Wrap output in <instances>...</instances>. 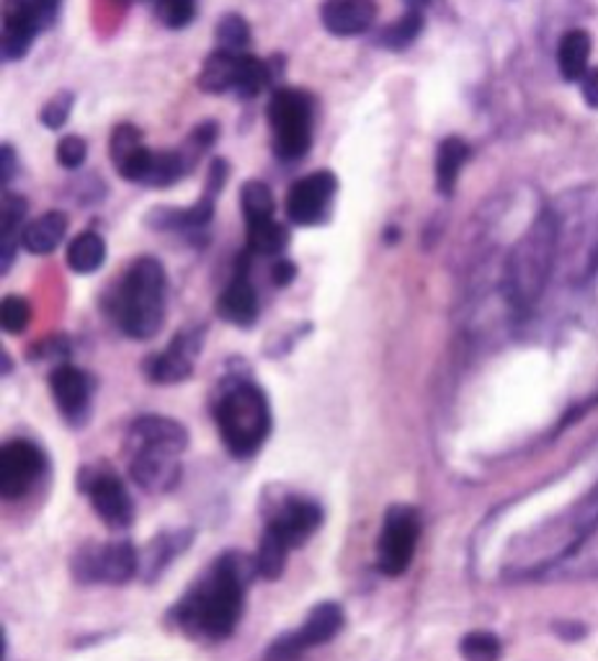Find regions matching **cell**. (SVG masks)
Returning a JSON list of instances; mask_svg holds the SVG:
<instances>
[{
  "instance_id": "cell-6",
  "label": "cell",
  "mask_w": 598,
  "mask_h": 661,
  "mask_svg": "<svg viewBox=\"0 0 598 661\" xmlns=\"http://www.w3.org/2000/svg\"><path fill=\"white\" fill-rule=\"evenodd\" d=\"M271 140H274V153L282 161H300L313 148L315 130V96L302 88L279 86L271 94L269 109Z\"/></svg>"
},
{
  "instance_id": "cell-50",
  "label": "cell",
  "mask_w": 598,
  "mask_h": 661,
  "mask_svg": "<svg viewBox=\"0 0 598 661\" xmlns=\"http://www.w3.org/2000/svg\"><path fill=\"white\" fill-rule=\"evenodd\" d=\"M398 236H400V230L395 228V225H390V228L384 230V240H388V243H395Z\"/></svg>"
},
{
  "instance_id": "cell-27",
  "label": "cell",
  "mask_w": 598,
  "mask_h": 661,
  "mask_svg": "<svg viewBox=\"0 0 598 661\" xmlns=\"http://www.w3.org/2000/svg\"><path fill=\"white\" fill-rule=\"evenodd\" d=\"M590 59V34L583 32V29H570V32L563 34L557 47V67L559 75L567 83H580L583 75H586Z\"/></svg>"
},
{
  "instance_id": "cell-49",
  "label": "cell",
  "mask_w": 598,
  "mask_h": 661,
  "mask_svg": "<svg viewBox=\"0 0 598 661\" xmlns=\"http://www.w3.org/2000/svg\"><path fill=\"white\" fill-rule=\"evenodd\" d=\"M428 3H431V0H405V6H407V9H413V11H423V9H428Z\"/></svg>"
},
{
  "instance_id": "cell-39",
  "label": "cell",
  "mask_w": 598,
  "mask_h": 661,
  "mask_svg": "<svg viewBox=\"0 0 598 661\" xmlns=\"http://www.w3.org/2000/svg\"><path fill=\"white\" fill-rule=\"evenodd\" d=\"M73 109H75V94L63 88V91H57L47 104H44L40 111V122L44 130H63L67 119L73 115Z\"/></svg>"
},
{
  "instance_id": "cell-7",
  "label": "cell",
  "mask_w": 598,
  "mask_h": 661,
  "mask_svg": "<svg viewBox=\"0 0 598 661\" xmlns=\"http://www.w3.org/2000/svg\"><path fill=\"white\" fill-rule=\"evenodd\" d=\"M73 578L83 587L90 584H111L122 587L140 574V555L130 540H117L106 545H86L73 555Z\"/></svg>"
},
{
  "instance_id": "cell-2",
  "label": "cell",
  "mask_w": 598,
  "mask_h": 661,
  "mask_svg": "<svg viewBox=\"0 0 598 661\" xmlns=\"http://www.w3.org/2000/svg\"><path fill=\"white\" fill-rule=\"evenodd\" d=\"M557 267V215L542 209L505 257L501 290L513 313L526 315L540 303Z\"/></svg>"
},
{
  "instance_id": "cell-5",
  "label": "cell",
  "mask_w": 598,
  "mask_h": 661,
  "mask_svg": "<svg viewBox=\"0 0 598 661\" xmlns=\"http://www.w3.org/2000/svg\"><path fill=\"white\" fill-rule=\"evenodd\" d=\"M557 261L573 284H586L598 269V192L573 194V205L557 209Z\"/></svg>"
},
{
  "instance_id": "cell-37",
  "label": "cell",
  "mask_w": 598,
  "mask_h": 661,
  "mask_svg": "<svg viewBox=\"0 0 598 661\" xmlns=\"http://www.w3.org/2000/svg\"><path fill=\"white\" fill-rule=\"evenodd\" d=\"M142 148V132L138 130V127L130 124V122H122L117 124L111 130V138H109V155H111V163L122 165L127 158H132L138 150Z\"/></svg>"
},
{
  "instance_id": "cell-24",
  "label": "cell",
  "mask_w": 598,
  "mask_h": 661,
  "mask_svg": "<svg viewBox=\"0 0 598 661\" xmlns=\"http://www.w3.org/2000/svg\"><path fill=\"white\" fill-rule=\"evenodd\" d=\"M238 59L240 55H232V52H225V50L211 52V55L204 59L199 78H196L199 91L209 96H222L230 91L235 94V83H238Z\"/></svg>"
},
{
  "instance_id": "cell-44",
  "label": "cell",
  "mask_w": 598,
  "mask_h": 661,
  "mask_svg": "<svg viewBox=\"0 0 598 661\" xmlns=\"http://www.w3.org/2000/svg\"><path fill=\"white\" fill-rule=\"evenodd\" d=\"M227 178H230V161H227V158H211L207 178H204V194L217 199L225 189Z\"/></svg>"
},
{
  "instance_id": "cell-35",
  "label": "cell",
  "mask_w": 598,
  "mask_h": 661,
  "mask_svg": "<svg viewBox=\"0 0 598 661\" xmlns=\"http://www.w3.org/2000/svg\"><path fill=\"white\" fill-rule=\"evenodd\" d=\"M292 548L284 543L282 538L274 535V532L267 530L263 532L261 543H259V553H255V566H259V576L267 578V582H276L282 578L284 566H286V553Z\"/></svg>"
},
{
  "instance_id": "cell-20",
  "label": "cell",
  "mask_w": 598,
  "mask_h": 661,
  "mask_svg": "<svg viewBox=\"0 0 598 661\" xmlns=\"http://www.w3.org/2000/svg\"><path fill=\"white\" fill-rule=\"evenodd\" d=\"M192 540H194V530L188 528L161 532V535L150 540V545L145 548V553H142L140 559V576L145 578L148 584H153L155 578H161L163 571L168 568L188 545H192Z\"/></svg>"
},
{
  "instance_id": "cell-29",
  "label": "cell",
  "mask_w": 598,
  "mask_h": 661,
  "mask_svg": "<svg viewBox=\"0 0 598 661\" xmlns=\"http://www.w3.org/2000/svg\"><path fill=\"white\" fill-rule=\"evenodd\" d=\"M248 251L255 257H282L284 248L290 246V228L276 223L274 217L259 223H246Z\"/></svg>"
},
{
  "instance_id": "cell-30",
  "label": "cell",
  "mask_w": 598,
  "mask_h": 661,
  "mask_svg": "<svg viewBox=\"0 0 598 661\" xmlns=\"http://www.w3.org/2000/svg\"><path fill=\"white\" fill-rule=\"evenodd\" d=\"M106 261V240L96 230H86L75 236L67 246V267L75 274H94Z\"/></svg>"
},
{
  "instance_id": "cell-46",
  "label": "cell",
  "mask_w": 598,
  "mask_h": 661,
  "mask_svg": "<svg viewBox=\"0 0 598 661\" xmlns=\"http://www.w3.org/2000/svg\"><path fill=\"white\" fill-rule=\"evenodd\" d=\"M271 280H274L276 288H290V284L297 280V264L290 259H279L274 267H271Z\"/></svg>"
},
{
  "instance_id": "cell-21",
  "label": "cell",
  "mask_w": 598,
  "mask_h": 661,
  "mask_svg": "<svg viewBox=\"0 0 598 661\" xmlns=\"http://www.w3.org/2000/svg\"><path fill=\"white\" fill-rule=\"evenodd\" d=\"M26 199L21 194L6 192L3 207H0V272L9 274L13 261H17V246L21 243V230H24Z\"/></svg>"
},
{
  "instance_id": "cell-34",
  "label": "cell",
  "mask_w": 598,
  "mask_h": 661,
  "mask_svg": "<svg viewBox=\"0 0 598 661\" xmlns=\"http://www.w3.org/2000/svg\"><path fill=\"white\" fill-rule=\"evenodd\" d=\"M215 40H217V50L232 52V55H243L253 42L251 24H248L240 13H225L215 26Z\"/></svg>"
},
{
  "instance_id": "cell-23",
  "label": "cell",
  "mask_w": 598,
  "mask_h": 661,
  "mask_svg": "<svg viewBox=\"0 0 598 661\" xmlns=\"http://www.w3.org/2000/svg\"><path fill=\"white\" fill-rule=\"evenodd\" d=\"M194 165L196 161L186 153L184 145L178 150H157V153L153 150V161H150L142 186H148V189H171L173 184L192 174Z\"/></svg>"
},
{
  "instance_id": "cell-19",
  "label": "cell",
  "mask_w": 598,
  "mask_h": 661,
  "mask_svg": "<svg viewBox=\"0 0 598 661\" xmlns=\"http://www.w3.org/2000/svg\"><path fill=\"white\" fill-rule=\"evenodd\" d=\"M215 311L219 318H222L225 323H230V326L251 328L253 323L259 321V313H261L259 292H255L251 282H248L246 274H238L222 290V295L217 297Z\"/></svg>"
},
{
  "instance_id": "cell-8",
  "label": "cell",
  "mask_w": 598,
  "mask_h": 661,
  "mask_svg": "<svg viewBox=\"0 0 598 661\" xmlns=\"http://www.w3.org/2000/svg\"><path fill=\"white\" fill-rule=\"evenodd\" d=\"M421 530L423 522L415 507L395 505L388 509L382 520L380 540H377V568L384 576H403L411 568Z\"/></svg>"
},
{
  "instance_id": "cell-17",
  "label": "cell",
  "mask_w": 598,
  "mask_h": 661,
  "mask_svg": "<svg viewBox=\"0 0 598 661\" xmlns=\"http://www.w3.org/2000/svg\"><path fill=\"white\" fill-rule=\"evenodd\" d=\"M130 476L142 491H173L181 480L178 455L157 453V449H130Z\"/></svg>"
},
{
  "instance_id": "cell-41",
  "label": "cell",
  "mask_w": 598,
  "mask_h": 661,
  "mask_svg": "<svg viewBox=\"0 0 598 661\" xmlns=\"http://www.w3.org/2000/svg\"><path fill=\"white\" fill-rule=\"evenodd\" d=\"M305 651L307 646L302 643L297 630H290V633H282L269 643L267 653H263V661H300Z\"/></svg>"
},
{
  "instance_id": "cell-31",
  "label": "cell",
  "mask_w": 598,
  "mask_h": 661,
  "mask_svg": "<svg viewBox=\"0 0 598 661\" xmlns=\"http://www.w3.org/2000/svg\"><path fill=\"white\" fill-rule=\"evenodd\" d=\"M271 86H274V80H271L269 59H261L243 52L238 59V83H235V94H238L240 99H255V96H261Z\"/></svg>"
},
{
  "instance_id": "cell-14",
  "label": "cell",
  "mask_w": 598,
  "mask_h": 661,
  "mask_svg": "<svg viewBox=\"0 0 598 661\" xmlns=\"http://www.w3.org/2000/svg\"><path fill=\"white\" fill-rule=\"evenodd\" d=\"M202 351V330L186 328L173 336L171 347L163 349L161 355L145 359V375L150 382L157 386H176L192 378L194 359Z\"/></svg>"
},
{
  "instance_id": "cell-40",
  "label": "cell",
  "mask_w": 598,
  "mask_h": 661,
  "mask_svg": "<svg viewBox=\"0 0 598 661\" xmlns=\"http://www.w3.org/2000/svg\"><path fill=\"white\" fill-rule=\"evenodd\" d=\"M29 321H32V305L24 297L9 295L0 303V323H3L6 334L17 336L21 330H26Z\"/></svg>"
},
{
  "instance_id": "cell-16",
  "label": "cell",
  "mask_w": 598,
  "mask_h": 661,
  "mask_svg": "<svg viewBox=\"0 0 598 661\" xmlns=\"http://www.w3.org/2000/svg\"><path fill=\"white\" fill-rule=\"evenodd\" d=\"M186 426L176 422V419L157 416V413L140 416L138 422L130 426V434H127V449H157V453L181 455L186 453Z\"/></svg>"
},
{
  "instance_id": "cell-25",
  "label": "cell",
  "mask_w": 598,
  "mask_h": 661,
  "mask_svg": "<svg viewBox=\"0 0 598 661\" xmlns=\"http://www.w3.org/2000/svg\"><path fill=\"white\" fill-rule=\"evenodd\" d=\"M344 607L338 603H320L313 607V613H309L307 620L297 628V633L307 649H315V646L333 641V638L344 630Z\"/></svg>"
},
{
  "instance_id": "cell-42",
  "label": "cell",
  "mask_w": 598,
  "mask_h": 661,
  "mask_svg": "<svg viewBox=\"0 0 598 661\" xmlns=\"http://www.w3.org/2000/svg\"><path fill=\"white\" fill-rule=\"evenodd\" d=\"M88 158V142L80 134H65L57 142V163L67 171H78Z\"/></svg>"
},
{
  "instance_id": "cell-38",
  "label": "cell",
  "mask_w": 598,
  "mask_h": 661,
  "mask_svg": "<svg viewBox=\"0 0 598 661\" xmlns=\"http://www.w3.org/2000/svg\"><path fill=\"white\" fill-rule=\"evenodd\" d=\"M155 17L165 29L178 32L196 19V0H155Z\"/></svg>"
},
{
  "instance_id": "cell-43",
  "label": "cell",
  "mask_w": 598,
  "mask_h": 661,
  "mask_svg": "<svg viewBox=\"0 0 598 661\" xmlns=\"http://www.w3.org/2000/svg\"><path fill=\"white\" fill-rule=\"evenodd\" d=\"M219 132H222V130H219V124L215 122V119H207V122H199V124L194 127L192 132H188L184 148L194 158H202L204 153H207V150H211V148L217 145Z\"/></svg>"
},
{
  "instance_id": "cell-11",
  "label": "cell",
  "mask_w": 598,
  "mask_h": 661,
  "mask_svg": "<svg viewBox=\"0 0 598 661\" xmlns=\"http://www.w3.org/2000/svg\"><path fill=\"white\" fill-rule=\"evenodd\" d=\"M338 186V176L328 169L302 176L286 192V217L300 228H317V225L328 223Z\"/></svg>"
},
{
  "instance_id": "cell-26",
  "label": "cell",
  "mask_w": 598,
  "mask_h": 661,
  "mask_svg": "<svg viewBox=\"0 0 598 661\" xmlns=\"http://www.w3.org/2000/svg\"><path fill=\"white\" fill-rule=\"evenodd\" d=\"M469 161V145L461 138L442 140L436 153V189L442 197H452L457 189L459 174Z\"/></svg>"
},
{
  "instance_id": "cell-4",
  "label": "cell",
  "mask_w": 598,
  "mask_h": 661,
  "mask_svg": "<svg viewBox=\"0 0 598 661\" xmlns=\"http://www.w3.org/2000/svg\"><path fill=\"white\" fill-rule=\"evenodd\" d=\"M215 424L227 453L253 457L271 434V405L261 386L248 378H232L219 386Z\"/></svg>"
},
{
  "instance_id": "cell-15",
  "label": "cell",
  "mask_w": 598,
  "mask_h": 661,
  "mask_svg": "<svg viewBox=\"0 0 598 661\" xmlns=\"http://www.w3.org/2000/svg\"><path fill=\"white\" fill-rule=\"evenodd\" d=\"M323 524V507L305 496H286L276 505L269 517L267 530L274 532L284 540L286 545L300 548L315 535L317 528Z\"/></svg>"
},
{
  "instance_id": "cell-47",
  "label": "cell",
  "mask_w": 598,
  "mask_h": 661,
  "mask_svg": "<svg viewBox=\"0 0 598 661\" xmlns=\"http://www.w3.org/2000/svg\"><path fill=\"white\" fill-rule=\"evenodd\" d=\"M580 91H583V99H586L588 107L598 109V67H594V71H588L586 75H583Z\"/></svg>"
},
{
  "instance_id": "cell-3",
  "label": "cell",
  "mask_w": 598,
  "mask_h": 661,
  "mask_svg": "<svg viewBox=\"0 0 598 661\" xmlns=\"http://www.w3.org/2000/svg\"><path fill=\"white\" fill-rule=\"evenodd\" d=\"M168 300V277L157 259L132 261L111 300V315L130 339L148 342L161 334Z\"/></svg>"
},
{
  "instance_id": "cell-12",
  "label": "cell",
  "mask_w": 598,
  "mask_h": 661,
  "mask_svg": "<svg viewBox=\"0 0 598 661\" xmlns=\"http://www.w3.org/2000/svg\"><path fill=\"white\" fill-rule=\"evenodd\" d=\"M44 465H47V460H44L42 449L34 442H6L3 449H0V491H3V499L17 501L32 491L44 473Z\"/></svg>"
},
{
  "instance_id": "cell-45",
  "label": "cell",
  "mask_w": 598,
  "mask_h": 661,
  "mask_svg": "<svg viewBox=\"0 0 598 661\" xmlns=\"http://www.w3.org/2000/svg\"><path fill=\"white\" fill-rule=\"evenodd\" d=\"M0 184H3V189L13 182V176H17V165H19V158H17V150H13L11 142H3V148H0Z\"/></svg>"
},
{
  "instance_id": "cell-36",
  "label": "cell",
  "mask_w": 598,
  "mask_h": 661,
  "mask_svg": "<svg viewBox=\"0 0 598 661\" xmlns=\"http://www.w3.org/2000/svg\"><path fill=\"white\" fill-rule=\"evenodd\" d=\"M459 653L465 661H498L503 653L501 638L488 630H472L459 641Z\"/></svg>"
},
{
  "instance_id": "cell-32",
  "label": "cell",
  "mask_w": 598,
  "mask_h": 661,
  "mask_svg": "<svg viewBox=\"0 0 598 661\" xmlns=\"http://www.w3.org/2000/svg\"><path fill=\"white\" fill-rule=\"evenodd\" d=\"M421 32H423V11L407 9L403 17L384 26L382 32L377 34L374 42L380 44L382 50L403 52V50L411 47L415 40H418Z\"/></svg>"
},
{
  "instance_id": "cell-1",
  "label": "cell",
  "mask_w": 598,
  "mask_h": 661,
  "mask_svg": "<svg viewBox=\"0 0 598 661\" xmlns=\"http://www.w3.org/2000/svg\"><path fill=\"white\" fill-rule=\"evenodd\" d=\"M255 576H259V566L251 555L238 551L222 553L209 574L173 607L171 620L186 636L222 641L238 628L246 587Z\"/></svg>"
},
{
  "instance_id": "cell-33",
  "label": "cell",
  "mask_w": 598,
  "mask_h": 661,
  "mask_svg": "<svg viewBox=\"0 0 598 661\" xmlns=\"http://www.w3.org/2000/svg\"><path fill=\"white\" fill-rule=\"evenodd\" d=\"M240 207H243L246 223L269 220V217H274L276 213L274 192H271L269 184L259 182V178H251V182L240 186Z\"/></svg>"
},
{
  "instance_id": "cell-28",
  "label": "cell",
  "mask_w": 598,
  "mask_h": 661,
  "mask_svg": "<svg viewBox=\"0 0 598 661\" xmlns=\"http://www.w3.org/2000/svg\"><path fill=\"white\" fill-rule=\"evenodd\" d=\"M555 571L557 576H570V578H583V576H598V524L580 540L578 545L570 548L563 559L547 566Z\"/></svg>"
},
{
  "instance_id": "cell-48",
  "label": "cell",
  "mask_w": 598,
  "mask_h": 661,
  "mask_svg": "<svg viewBox=\"0 0 598 661\" xmlns=\"http://www.w3.org/2000/svg\"><path fill=\"white\" fill-rule=\"evenodd\" d=\"M552 628H555V633L559 638H565V641H580V638L586 636V626H580V622H573V620H559Z\"/></svg>"
},
{
  "instance_id": "cell-18",
  "label": "cell",
  "mask_w": 598,
  "mask_h": 661,
  "mask_svg": "<svg viewBox=\"0 0 598 661\" xmlns=\"http://www.w3.org/2000/svg\"><path fill=\"white\" fill-rule=\"evenodd\" d=\"M380 6L374 0H325L320 21L333 36H361L374 26Z\"/></svg>"
},
{
  "instance_id": "cell-13",
  "label": "cell",
  "mask_w": 598,
  "mask_h": 661,
  "mask_svg": "<svg viewBox=\"0 0 598 661\" xmlns=\"http://www.w3.org/2000/svg\"><path fill=\"white\" fill-rule=\"evenodd\" d=\"M94 378L75 365H57L50 375V390L59 416L70 426H83L90 419L94 401Z\"/></svg>"
},
{
  "instance_id": "cell-22",
  "label": "cell",
  "mask_w": 598,
  "mask_h": 661,
  "mask_svg": "<svg viewBox=\"0 0 598 661\" xmlns=\"http://www.w3.org/2000/svg\"><path fill=\"white\" fill-rule=\"evenodd\" d=\"M67 225H70V220H67L65 213L50 209V213H44L36 217V220L24 225V230H21V246H24L29 253H34V257H47V253H52L63 243V238L67 236Z\"/></svg>"
},
{
  "instance_id": "cell-10",
  "label": "cell",
  "mask_w": 598,
  "mask_h": 661,
  "mask_svg": "<svg viewBox=\"0 0 598 661\" xmlns=\"http://www.w3.org/2000/svg\"><path fill=\"white\" fill-rule=\"evenodd\" d=\"M80 491L88 494L98 520L113 530H124L134 522V501L117 473L101 465H88L80 473Z\"/></svg>"
},
{
  "instance_id": "cell-9",
  "label": "cell",
  "mask_w": 598,
  "mask_h": 661,
  "mask_svg": "<svg viewBox=\"0 0 598 661\" xmlns=\"http://www.w3.org/2000/svg\"><path fill=\"white\" fill-rule=\"evenodd\" d=\"M63 0H6L3 13V57L19 63L29 55L36 36L57 21Z\"/></svg>"
}]
</instances>
